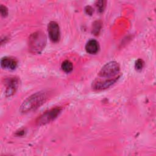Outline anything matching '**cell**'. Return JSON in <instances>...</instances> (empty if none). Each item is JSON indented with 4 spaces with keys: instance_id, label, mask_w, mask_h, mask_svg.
I'll use <instances>...</instances> for the list:
<instances>
[{
    "instance_id": "cell-4",
    "label": "cell",
    "mask_w": 156,
    "mask_h": 156,
    "mask_svg": "<svg viewBox=\"0 0 156 156\" xmlns=\"http://www.w3.org/2000/svg\"><path fill=\"white\" fill-rule=\"evenodd\" d=\"M62 108L60 107H55L53 108L43 114H42L37 120V123L38 125H44L47 123L50 122L51 121L54 120L58 115L60 113Z\"/></svg>"
},
{
    "instance_id": "cell-7",
    "label": "cell",
    "mask_w": 156,
    "mask_h": 156,
    "mask_svg": "<svg viewBox=\"0 0 156 156\" xmlns=\"http://www.w3.org/2000/svg\"><path fill=\"white\" fill-rule=\"evenodd\" d=\"M7 88L5 90V94L7 97L14 94L17 90L19 80L17 77H13L9 78L6 81Z\"/></svg>"
},
{
    "instance_id": "cell-5",
    "label": "cell",
    "mask_w": 156,
    "mask_h": 156,
    "mask_svg": "<svg viewBox=\"0 0 156 156\" xmlns=\"http://www.w3.org/2000/svg\"><path fill=\"white\" fill-rule=\"evenodd\" d=\"M119 77V76L112 79H103L102 80L101 79H95L92 82L91 87L93 90L96 91L105 90L113 85L118 80Z\"/></svg>"
},
{
    "instance_id": "cell-8",
    "label": "cell",
    "mask_w": 156,
    "mask_h": 156,
    "mask_svg": "<svg viewBox=\"0 0 156 156\" xmlns=\"http://www.w3.org/2000/svg\"><path fill=\"white\" fill-rule=\"evenodd\" d=\"M17 60L13 58L5 57L1 60V66L4 69L13 70L17 67Z\"/></svg>"
},
{
    "instance_id": "cell-14",
    "label": "cell",
    "mask_w": 156,
    "mask_h": 156,
    "mask_svg": "<svg viewBox=\"0 0 156 156\" xmlns=\"http://www.w3.org/2000/svg\"><path fill=\"white\" fill-rule=\"evenodd\" d=\"M85 11L87 14L91 15L92 13H93V9L91 6H87L85 8Z\"/></svg>"
},
{
    "instance_id": "cell-13",
    "label": "cell",
    "mask_w": 156,
    "mask_h": 156,
    "mask_svg": "<svg viewBox=\"0 0 156 156\" xmlns=\"http://www.w3.org/2000/svg\"><path fill=\"white\" fill-rule=\"evenodd\" d=\"M0 11H1V14L2 16L6 17L7 16V15H8V9L5 6H4L3 5H1V7H0Z\"/></svg>"
},
{
    "instance_id": "cell-3",
    "label": "cell",
    "mask_w": 156,
    "mask_h": 156,
    "mask_svg": "<svg viewBox=\"0 0 156 156\" xmlns=\"http://www.w3.org/2000/svg\"><path fill=\"white\" fill-rule=\"evenodd\" d=\"M120 71L119 63L115 61H112L104 65L98 73L99 77L102 79H112L116 77Z\"/></svg>"
},
{
    "instance_id": "cell-11",
    "label": "cell",
    "mask_w": 156,
    "mask_h": 156,
    "mask_svg": "<svg viewBox=\"0 0 156 156\" xmlns=\"http://www.w3.org/2000/svg\"><path fill=\"white\" fill-rule=\"evenodd\" d=\"M144 65V61L141 58H138L135 62V69L137 71H141L143 69Z\"/></svg>"
},
{
    "instance_id": "cell-1",
    "label": "cell",
    "mask_w": 156,
    "mask_h": 156,
    "mask_svg": "<svg viewBox=\"0 0 156 156\" xmlns=\"http://www.w3.org/2000/svg\"><path fill=\"white\" fill-rule=\"evenodd\" d=\"M47 98L48 94L46 91L37 92L28 97L23 102L20 107V112L26 113L35 110L44 104Z\"/></svg>"
},
{
    "instance_id": "cell-2",
    "label": "cell",
    "mask_w": 156,
    "mask_h": 156,
    "mask_svg": "<svg viewBox=\"0 0 156 156\" xmlns=\"http://www.w3.org/2000/svg\"><path fill=\"white\" fill-rule=\"evenodd\" d=\"M46 43V38L44 34L41 31L35 32L29 38V49L32 53L39 54L44 48Z\"/></svg>"
},
{
    "instance_id": "cell-6",
    "label": "cell",
    "mask_w": 156,
    "mask_h": 156,
    "mask_svg": "<svg viewBox=\"0 0 156 156\" xmlns=\"http://www.w3.org/2000/svg\"><path fill=\"white\" fill-rule=\"evenodd\" d=\"M48 32L50 40L53 43H57L60 38V31L58 24L55 21H51L48 26Z\"/></svg>"
},
{
    "instance_id": "cell-9",
    "label": "cell",
    "mask_w": 156,
    "mask_h": 156,
    "mask_svg": "<svg viewBox=\"0 0 156 156\" xmlns=\"http://www.w3.org/2000/svg\"><path fill=\"white\" fill-rule=\"evenodd\" d=\"M86 52L90 54H95L99 50V44L98 41L94 39H91L85 44Z\"/></svg>"
},
{
    "instance_id": "cell-12",
    "label": "cell",
    "mask_w": 156,
    "mask_h": 156,
    "mask_svg": "<svg viewBox=\"0 0 156 156\" xmlns=\"http://www.w3.org/2000/svg\"><path fill=\"white\" fill-rule=\"evenodd\" d=\"M105 1H96V6L98 8V10L99 12H102L104 8H105Z\"/></svg>"
},
{
    "instance_id": "cell-10",
    "label": "cell",
    "mask_w": 156,
    "mask_h": 156,
    "mask_svg": "<svg viewBox=\"0 0 156 156\" xmlns=\"http://www.w3.org/2000/svg\"><path fill=\"white\" fill-rule=\"evenodd\" d=\"M61 68H62V69L63 70V71H64L65 73H69L70 72L72 71V70L73 69V65L70 61L66 60L62 62Z\"/></svg>"
}]
</instances>
